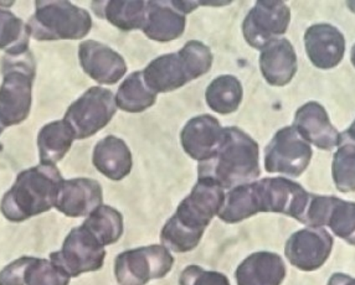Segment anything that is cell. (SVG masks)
I'll list each match as a JSON object with an SVG mask.
<instances>
[{
	"instance_id": "obj_1",
	"label": "cell",
	"mask_w": 355,
	"mask_h": 285,
	"mask_svg": "<svg viewBox=\"0 0 355 285\" xmlns=\"http://www.w3.org/2000/svg\"><path fill=\"white\" fill-rule=\"evenodd\" d=\"M311 194L290 178H266L231 189L220 220L237 223L260 212H275L301 221Z\"/></svg>"
},
{
	"instance_id": "obj_2",
	"label": "cell",
	"mask_w": 355,
	"mask_h": 285,
	"mask_svg": "<svg viewBox=\"0 0 355 285\" xmlns=\"http://www.w3.org/2000/svg\"><path fill=\"white\" fill-rule=\"evenodd\" d=\"M225 189L211 178H198L196 186L180 202L160 232L162 244L175 253H185L198 247L214 217L219 216L225 203Z\"/></svg>"
},
{
	"instance_id": "obj_3",
	"label": "cell",
	"mask_w": 355,
	"mask_h": 285,
	"mask_svg": "<svg viewBox=\"0 0 355 285\" xmlns=\"http://www.w3.org/2000/svg\"><path fill=\"white\" fill-rule=\"evenodd\" d=\"M198 176L211 178L223 189L249 184L260 176L259 144L236 127H227L216 153L199 164Z\"/></svg>"
},
{
	"instance_id": "obj_4",
	"label": "cell",
	"mask_w": 355,
	"mask_h": 285,
	"mask_svg": "<svg viewBox=\"0 0 355 285\" xmlns=\"http://www.w3.org/2000/svg\"><path fill=\"white\" fill-rule=\"evenodd\" d=\"M64 178L55 165L40 164L20 172L0 202L6 220L23 222L55 208Z\"/></svg>"
},
{
	"instance_id": "obj_5",
	"label": "cell",
	"mask_w": 355,
	"mask_h": 285,
	"mask_svg": "<svg viewBox=\"0 0 355 285\" xmlns=\"http://www.w3.org/2000/svg\"><path fill=\"white\" fill-rule=\"evenodd\" d=\"M213 57L205 44L191 40L180 51L154 59L142 71L144 84L157 95L172 92L210 71Z\"/></svg>"
},
{
	"instance_id": "obj_6",
	"label": "cell",
	"mask_w": 355,
	"mask_h": 285,
	"mask_svg": "<svg viewBox=\"0 0 355 285\" xmlns=\"http://www.w3.org/2000/svg\"><path fill=\"white\" fill-rule=\"evenodd\" d=\"M35 71V59L30 51L6 54L1 59L0 122L4 127L19 125L28 118Z\"/></svg>"
},
{
	"instance_id": "obj_7",
	"label": "cell",
	"mask_w": 355,
	"mask_h": 285,
	"mask_svg": "<svg viewBox=\"0 0 355 285\" xmlns=\"http://www.w3.org/2000/svg\"><path fill=\"white\" fill-rule=\"evenodd\" d=\"M30 18V35L39 42L78 40L89 34L92 19L87 10L70 1H36Z\"/></svg>"
},
{
	"instance_id": "obj_8",
	"label": "cell",
	"mask_w": 355,
	"mask_h": 285,
	"mask_svg": "<svg viewBox=\"0 0 355 285\" xmlns=\"http://www.w3.org/2000/svg\"><path fill=\"white\" fill-rule=\"evenodd\" d=\"M174 258L164 246L152 244L125 250L116 257L114 275L119 285H146L172 270Z\"/></svg>"
},
{
	"instance_id": "obj_9",
	"label": "cell",
	"mask_w": 355,
	"mask_h": 285,
	"mask_svg": "<svg viewBox=\"0 0 355 285\" xmlns=\"http://www.w3.org/2000/svg\"><path fill=\"white\" fill-rule=\"evenodd\" d=\"M117 111L116 95L103 87H91L66 111L65 120L76 139L95 136L106 127Z\"/></svg>"
},
{
	"instance_id": "obj_10",
	"label": "cell",
	"mask_w": 355,
	"mask_h": 285,
	"mask_svg": "<svg viewBox=\"0 0 355 285\" xmlns=\"http://www.w3.org/2000/svg\"><path fill=\"white\" fill-rule=\"evenodd\" d=\"M105 258V246L83 225L71 230L64 241L62 248L50 255V261L70 277L101 269Z\"/></svg>"
},
{
	"instance_id": "obj_11",
	"label": "cell",
	"mask_w": 355,
	"mask_h": 285,
	"mask_svg": "<svg viewBox=\"0 0 355 285\" xmlns=\"http://www.w3.org/2000/svg\"><path fill=\"white\" fill-rule=\"evenodd\" d=\"M312 148L293 127L279 129L265 150V169L291 178L302 175L312 159Z\"/></svg>"
},
{
	"instance_id": "obj_12",
	"label": "cell",
	"mask_w": 355,
	"mask_h": 285,
	"mask_svg": "<svg viewBox=\"0 0 355 285\" xmlns=\"http://www.w3.org/2000/svg\"><path fill=\"white\" fill-rule=\"evenodd\" d=\"M300 222L313 228L328 227L336 236L355 246V202L311 195Z\"/></svg>"
},
{
	"instance_id": "obj_13",
	"label": "cell",
	"mask_w": 355,
	"mask_h": 285,
	"mask_svg": "<svg viewBox=\"0 0 355 285\" xmlns=\"http://www.w3.org/2000/svg\"><path fill=\"white\" fill-rule=\"evenodd\" d=\"M291 10L284 1H257L243 23L245 40L262 50L288 29Z\"/></svg>"
},
{
	"instance_id": "obj_14",
	"label": "cell",
	"mask_w": 355,
	"mask_h": 285,
	"mask_svg": "<svg viewBox=\"0 0 355 285\" xmlns=\"http://www.w3.org/2000/svg\"><path fill=\"white\" fill-rule=\"evenodd\" d=\"M333 248V238L324 228L308 227L293 233L284 247L292 266L312 272L326 263Z\"/></svg>"
},
{
	"instance_id": "obj_15",
	"label": "cell",
	"mask_w": 355,
	"mask_h": 285,
	"mask_svg": "<svg viewBox=\"0 0 355 285\" xmlns=\"http://www.w3.org/2000/svg\"><path fill=\"white\" fill-rule=\"evenodd\" d=\"M71 277L53 261L21 257L0 272V285H69Z\"/></svg>"
},
{
	"instance_id": "obj_16",
	"label": "cell",
	"mask_w": 355,
	"mask_h": 285,
	"mask_svg": "<svg viewBox=\"0 0 355 285\" xmlns=\"http://www.w3.org/2000/svg\"><path fill=\"white\" fill-rule=\"evenodd\" d=\"M78 59L83 71L98 84H117L127 72L125 59L105 44L95 40L80 44Z\"/></svg>"
},
{
	"instance_id": "obj_17",
	"label": "cell",
	"mask_w": 355,
	"mask_h": 285,
	"mask_svg": "<svg viewBox=\"0 0 355 285\" xmlns=\"http://www.w3.org/2000/svg\"><path fill=\"white\" fill-rule=\"evenodd\" d=\"M224 129L219 120L210 114L190 119L180 133L184 151L194 160H209L223 142Z\"/></svg>"
},
{
	"instance_id": "obj_18",
	"label": "cell",
	"mask_w": 355,
	"mask_h": 285,
	"mask_svg": "<svg viewBox=\"0 0 355 285\" xmlns=\"http://www.w3.org/2000/svg\"><path fill=\"white\" fill-rule=\"evenodd\" d=\"M103 201L101 185L94 178L64 180L55 208L67 217L89 216Z\"/></svg>"
},
{
	"instance_id": "obj_19",
	"label": "cell",
	"mask_w": 355,
	"mask_h": 285,
	"mask_svg": "<svg viewBox=\"0 0 355 285\" xmlns=\"http://www.w3.org/2000/svg\"><path fill=\"white\" fill-rule=\"evenodd\" d=\"M301 137L322 150H331L339 144L338 133L324 107L317 102H308L300 108L292 125Z\"/></svg>"
},
{
	"instance_id": "obj_20",
	"label": "cell",
	"mask_w": 355,
	"mask_h": 285,
	"mask_svg": "<svg viewBox=\"0 0 355 285\" xmlns=\"http://www.w3.org/2000/svg\"><path fill=\"white\" fill-rule=\"evenodd\" d=\"M185 15L178 1L150 0L147 1L142 31L154 42H173L183 35L187 24Z\"/></svg>"
},
{
	"instance_id": "obj_21",
	"label": "cell",
	"mask_w": 355,
	"mask_h": 285,
	"mask_svg": "<svg viewBox=\"0 0 355 285\" xmlns=\"http://www.w3.org/2000/svg\"><path fill=\"white\" fill-rule=\"evenodd\" d=\"M304 46L308 57L315 67L329 70L343 59L345 40L336 26L315 24L306 31Z\"/></svg>"
},
{
	"instance_id": "obj_22",
	"label": "cell",
	"mask_w": 355,
	"mask_h": 285,
	"mask_svg": "<svg viewBox=\"0 0 355 285\" xmlns=\"http://www.w3.org/2000/svg\"><path fill=\"white\" fill-rule=\"evenodd\" d=\"M262 76L271 86L290 84L297 72V55L287 39H277L261 50Z\"/></svg>"
},
{
	"instance_id": "obj_23",
	"label": "cell",
	"mask_w": 355,
	"mask_h": 285,
	"mask_svg": "<svg viewBox=\"0 0 355 285\" xmlns=\"http://www.w3.org/2000/svg\"><path fill=\"white\" fill-rule=\"evenodd\" d=\"M286 266L279 255L257 252L248 257L235 272L237 285H281Z\"/></svg>"
},
{
	"instance_id": "obj_24",
	"label": "cell",
	"mask_w": 355,
	"mask_h": 285,
	"mask_svg": "<svg viewBox=\"0 0 355 285\" xmlns=\"http://www.w3.org/2000/svg\"><path fill=\"white\" fill-rule=\"evenodd\" d=\"M92 163L106 178L119 181L132 170V154L125 140L108 136L96 144Z\"/></svg>"
},
{
	"instance_id": "obj_25",
	"label": "cell",
	"mask_w": 355,
	"mask_h": 285,
	"mask_svg": "<svg viewBox=\"0 0 355 285\" xmlns=\"http://www.w3.org/2000/svg\"><path fill=\"white\" fill-rule=\"evenodd\" d=\"M92 9L97 17L106 19L111 24L123 31L142 29L146 19L147 1H94Z\"/></svg>"
},
{
	"instance_id": "obj_26",
	"label": "cell",
	"mask_w": 355,
	"mask_h": 285,
	"mask_svg": "<svg viewBox=\"0 0 355 285\" xmlns=\"http://www.w3.org/2000/svg\"><path fill=\"white\" fill-rule=\"evenodd\" d=\"M75 139V133L64 119L42 127L37 136L40 163L45 165L59 163L67 154Z\"/></svg>"
},
{
	"instance_id": "obj_27",
	"label": "cell",
	"mask_w": 355,
	"mask_h": 285,
	"mask_svg": "<svg viewBox=\"0 0 355 285\" xmlns=\"http://www.w3.org/2000/svg\"><path fill=\"white\" fill-rule=\"evenodd\" d=\"M157 100V93L144 84L143 72L130 73L119 86L116 95L117 108L128 113H141L152 107Z\"/></svg>"
},
{
	"instance_id": "obj_28",
	"label": "cell",
	"mask_w": 355,
	"mask_h": 285,
	"mask_svg": "<svg viewBox=\"0 0 355 285\" xmlns=\"http://www.w3.org/2000/svg\"><path fill=\"white\" fill-rule=\"evenodd\" d=\"M243 95L241 82L230 75L215 78L205 92L207 106L219 114L234 113L243 101Z\"/></svg>"
},
{
	"instance_id": "obj_29",
	"label": "cell",
	"mask_w": 355,
	"mask_h": 285,
	"mask_svg": "<svg viewBox=\"0 0 355 285\" xmlns=\"http://www.w3.org/2000/svg\"><path fill=\"white\" fill-rule=\"evenodd\" d=\"M105 247L116 243L123 233V216L116 208L101 205L83 223Z\"/></svg>"
},
{
	"instance_id": "obj_30",
	"label": "cell",
	"mask_w": 355,
	"mask_h": 285,
	"mask_svg": "<svg viewBox=\"0 0 355 285\" xmlns=\"http://www.w3.org/2000/svg\"><path fill=\"white\" fill-rule=\"evenodd\" d=\"M29 26L12 12L0 9V50L6 54L29 51Z\"/></svg>"
},
{
	"instance_id": "obj_31",
	"label": "cell",
	"mask_w": 355,
	"mask_h": 285,
	"mask_svg": "<svg viewBox=\"0 0 355 285\" xmlns=\"http://www.w3.org/2000/svg\"><path fill=\"white\" fill-rule=\"evenodd\" d=\"M333 180L342 192L355 191V142L340 137L333 158Z\"/></svg>"
},
{
	"instance_id": "obj_32",
	"label": "cell",
	"mask_w": 355,
	"mask_h": 285,
	"mask_svg": "<svg viewBox=\"0 0 355 285\" xmlns=\"http://www.w3.org/2000/svg\"><path fill=\"white\" fill-rule=\"evenodd\" d=\"M180 285H230L225 274L214 272V270H205L199 266L191 264L184 269L180 278Z\"/></svg>"
},
{
	"instance_id": "obj_33",
	"label": "cell",
	"mask_w": 355,
	"mask_h": 285,
	"mask_svg": "<svg viewBox=\"0 0 355 285\" xmlns=\"http://www.w3.org/2000/svg\"><path fill=\"white\" fill-rule=\"evenodd\" d=\"M328 285H355V279L347 274H333Z\"/></svg>"
},
{
	"instance_id": "obj_34",
	"label": "cell",
	"mask_w": 355,
	"mask_h": 285,
	"mask_svg": "<svg viewBox=\"0 0 355 285\" xmlns=\"http://www.w3.org/2000/svg\"><path fill=\"white\" fill-rule=\"evenodd\" d=\"M350 59H352V64L355 67V45L353 46V50H352V57H350Z\"/></svg>"
},
{
	"instance_id": "obj_35",
	"label": "cell",
	"mask_w": 355,
	"mask_h": 285,
	"mask_svg": "<svg viewBox=\"0 0 355 285\" xmlns=\"http://www.w3.org/2000/svg\"><path fill=\"white\" fill-rule=\"evenodd\" d=\"M4 128H6V127H4V125H3V123L0 122V134L3 133V131H4Z\"/></svg>"
}]
</instances>
